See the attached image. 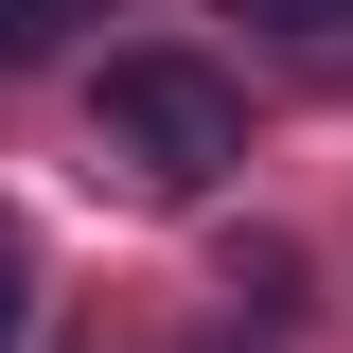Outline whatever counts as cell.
<instances>
[{"instance_id":"cell-1","label":"cell","mask_w":353,"mask_h":353,"mask_svg":"<svg viewBox=\"0 0 353 353\" xmlns=\"http://www.w3.org/2000/svg\"><path fill=\"white\" fill-rule=\"evenodd\" d=\"M88 141H106L141 194H212V176L248 159V106H230V71H194V53H106Z\"/></svg>"},{"instance_id":"cell-2","label":"cell","mask_w":353,"mask_h":353,"mask_svg":"<svg viewBox=\"0 0 353 353\" xmlns=\"http://www.w3.org/2000/svg\"><path fill=\"white\" fill-rule=\"evenodd\" d=\"M88 18H106V0H0V53H71Z\"/></svg>"},{"instance_id":"cell-3","label":"cell","mask_w":353,"mask_h":353,"mask_svg":"<svg viewBox=\"0 0 353 353\" xmlns=\"http://www.w3.org/2000/svg\"><path fill=\"white\" fill-rule=\"evenodd\" d=\"M18 318H36V248H18V212H0V353H18Z\"/></svg>"},{"instance_id":"cell-4","label":"cell","mask_w":353,"mask_h":353,"mask_svg":"<svg viewBox=\"0 0 353 353\" xmlns=\"http://www.w3.org/2000/svg\"><path fill=\"white\" fill-rule=\"evenodd\" d=\"M230 18H283V36H336L353 0H230Z\"/></svg>"}]
</instances>
